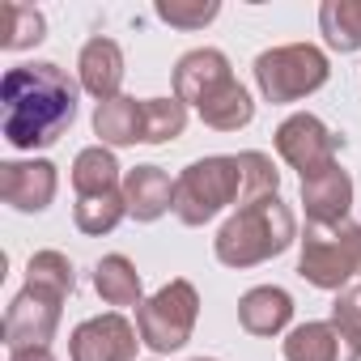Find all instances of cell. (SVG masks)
I'll list each match as a JSON object with an SVG mask.
<instances>
[{
	"label": "cell",
	"mask_w": 361,
	"mask_h": 361,
	"mask_svg": "<svg viewBox=\"0 0 361 361\" xmlns=\"http://www.w3.org/2000/svg\"><path fill=\"white\" fill-rule=\"evenodd\" d=\"M77 119V81L51 64H18L0 81V132L22 153L56 145Z\"/></svg>",
	"instance_id": "cell-1"
},
{
	"label": "cell",
	"mask_w": 361,
	"mask_h": 361,
	"mask_svg": "<svg viewBox=\"0 0 361 361\" xmlns=\"http://www.w3.org/2000/svg\"><path fill=\"white\" fill-rule=\"evenodd\" d=\"M298 243V221H293V209L281 200V196H264V200H251L243 204L213 238V255L243 272V268H255V264H268L276 255H285L289 247Z\"/></svg>",
	"instance_id": "cell-2"
},
{
	"label": "cell",
	"mask_w": 361,
	"mask_h": 361,
	"mask_svg": "<svg viewBox=\"0 0 361 361\" xmlns=\"http://www.w3.org/2000/svg\"><path fill=\"white\" fill-rule=\"evenodd\" d=\"M230 204L243 209V166L230 153L200 157L174 178V209L170 213L183 226H209Z\"/></svg>",
	"instance_id": "cell-3"
},
{
	"label": "cell",
	"mask_w": 361,
	"mask_h": 361,
	"mask_svg": "<svg viewBox=\"0 0 361 361\" xmlns=\"http://www.w3.org/2000/svg\"><path fill=\"white\" fill-rule=\"evenodd\" d=\"M331 77L327 51L314 43H285V47H268L255 56V85L264 94V102L272 106H289L310 98L314 90H323Z\"/></svg>",
	"instance_id": "cell-4"
},
{
	"label": "cell",
	"mask_w": 361,
	"mask_h": 361,
	"mask_svg": "<svg viewBox=\"0 0 361 361\" xmlns=\"http://www.w3.org/2000/svg\"><path fill=\"white\" fill-rule=\"evenodd\" d=\"M196 319H200V293L192 281L174 276L166 281L153 298H145L136 306V331H140V344L157 357L166 353H178L192 331H196Z\"/></svg>",
	"instance_id": "cell-5"
},
{
	"label": "cell",
	"mask_w": 361,
	"mask_h": 361,
	"mask_svg": "<svg viewBox=\"0 0 361 361\" xmlns=\"http://www.w3.org/2000/svg\"><path fill=\"white\" fill-rule=\"evenodd\" d=\"M298 243H302L298 276L314 289L340 293L361 272V230L348 221L344 226H306V234Z\"/></svg>",
	"instance_id": "cell-6"
},
{
	"label": "cell",
	"mask_w": 361,
	"mask_h": 361,
	"mask_svg": "<svg viewBox=\"0 0 361 361\" xmlns=\"http://www.w3.org/2000/svg\"><path fill=\"white\" fill-rule=\"evenodd\" d=\"M60 314H64V293H56V289H43V285H30V281H26V289L9 302L5 323H0L9 353L51 344V336L60 331Z\"/></svg>",
	"instance_id": "cell-7"
},
{
	"label": "cell",
	"mask_w": 361,
	"mask_h": 361,
	"mask_svg": "<svg viewBox=\"0 0 361 361\" xmlns=\"http://www.w3.org/2000/svg\"><path fill=\"white\" fill-rule=\"evenodd\" d=\"M276 153L285 166H293L302 178L327 170L340 161V136L310 111H298L289 115L281 128H276Z\"/></svg>",
	"instance_id": "cell-8"
},
{
	"label": "cell",
	"mask_w": 361,
	"mask_h": 361,
	"mask_svg": "<svg viewBox=\"0 0 361 361\" xmlns=\"http://www.w3.org/2000/svg\"><path fill=\"white\" fill-rule=\"evenodd\" d=\"M136 348H140V331L115 310L77 323L68 336L73 361H136Z\"/></svg>",
	"instance_id": "cell-9"
},
{
	"label": "cell",
	"mask_w": 361,
	"mask_h": 361,
	"mask_svg": "<svg viewBox=\"0 0 361 361\" xmlns=\"http://www.w3.org/2000/svg\"><path fill=\"white\" fill-rule=\"evenodd\" d=\"M60 192V170L47 157L0 161V200L18 213H47Z\"/></svg>",
	"instance_id": "cell-10"
},
{
	"label": "cell",
	"mask_w": 361,
	"mask_h": 361,
	"mask_svg": "<svg viewBox=\"0 0 361 361\" xmlns=\"http://www.w3.org/2000/svg\"><path fill=\"white\" fill-rule=\"evenodd\" d=\"M230 81H238V77H234L226 51H217V47H196L188 56H178V64H174V98L196 111L213 94H221Z\"/></svg>",
	"instance_id": "cell-11"
},
{
	"label": "cell",
	"mask_w": 361,
	"mask_h": 361,
	"mask_svg": "<svg viewBox=\"0 0 361 361\" xmlns=\"http://www.w3.org/2000/svg\"><path fill=\"white\" fill-rule=\"evenodd\" d=\"M281 353L285 361H361V340L344 331L336 319H314V323H298L285 336Z\"/></svg>",
	"instance_id": "cell-12"
},
{
	"label": "cell",
	"mask_w": 361,
	"mask_h": 361,
	"mask_svg": "<svg viewBox=\"0 0 361 361\" xmlns=\"http://www.w3.org/2000/svg\"><path fill=\"white\" fill-rule=\"evenodd\" d=\"M302 204L310 226H344L353 213V174L336 161L310 178H302Z\"/></svg>",
	"instance_id": "cell-13"
},
{
	"label": "cell",
	"mask_w": 361,
	"mask_h": 361,
	"mask_svg": "<svg viewBox=\"0 0 361 361\" xmlns=\"http://www.w3.org/2000/svg\"><path fill=\"white\" fill-rule=\"evenodd\" d=\"M77 77H81V90L98 102H111L119 98V85H123V47L115 39H102L94 35L81 56H77Z\"/></svg>",
	"instance_id": "cell-14"
},
{
	"label": "cell",
	"mask_w": 361,
	"mask_h": 361,
	"mask_svg": "<svg viewBox=\"0 0 361 361\" xmlns=\"http://www.w3.org/2000/svg\"><path fill=\"white\" fill-rule=\"evenodd\" d=\"M123 204L132 221H157L161 213L174 209V183L161 166H132L123 174Z\"/></svg>",
	"instance_id": "cell-15"
},
{
	"label": "cell",
	"mask_w": 361,
	"mask_h": 361,
	"mask_svg": "<svg viewBox=\"0 0 361 361\" xmlns=\"http://www.w3.org/2000/svg\"><path fill=\"white\" fill-rule=\"evenodd\" d=\"M293 319V298L281 285H255L238 298V323L251 336H281Z\"/></svg>",
	"instance_id": "cell-16"
},
{
	"label": "cell",
	"mask_w": 361,
	"mask_h": 361,
	"mask_svg": "<svg viewBox=\"0 0 361 361\" xmlns=\"http://www.w3.org/2000/svg\"><path fill=\"white\" fill-rule=\"evenodd\" d=\"M94 289L106 306H140L145 302V285H140V272L128 255H102L98 268H94Z\"/></svg>",
	"instance_id": "cell-17"
},
{
	"label": "cell",
	"mask_w": 361,
	"mask_h": 361,
	"mask_svg": "<svg viewBox=\"0 0 361 361\" xmlns=\"http://www.w3.org/2000/svg\"><path fill=\"white\" fill-rule=\"evenodd\" d=\"M119 161L106 145H90L73 157V192L77 196H102V192H119Z\"/></svg>",
	"instance_id": "cell-18"
},
{
	"label": "cell",
	"mask_w": 361,
	"mask_h": 361,
	"mask_svg": "<svg viewBox=\"0 0 361 361\" xmlns=\"http://www.w3.org/2000/svg\"><path fill=\"white\" fill-rule=\"evenodd\" d=\"M94 136L106 149H123V145H140V102L136 98H111L98 102L94 111Z\"/></svg>",
	"instance_id": "cell-19"
},
{
	"label": "cell",
	"mask_w": 361,
	"mask_h": 361,
	"mask_svg": "<svg viewBox=\"0 0 361 361\" xmlns=\"http://www.w3.org/2000/svg\"><path fill=\"white\" fill-rule=\"evenodd\" d=\"M319 30L331 51H340V56L361 51V0H323Z\"/></svg>",
	"instance_id": "cell-20"
},
{
	"label": "cell",
	"mask_w": 361,
	"mask_h": 361,
	"mask_svg": "<svg viewBox=\"0 0 361 361\" xmlns=\"http://www.w3.org/2000/svg\"><path fill=\"white\" fill-rule=\"evenodd\" d=\"M200 119H204L213 132H238V128H247V123L255 119V102H251V94H247L243 81H230L221 94H213V98L200 106Z\"/></svg>",
	"instance_id": "cell-21"
},
{
	"label": "cell",
	"mask_w": 361,
	"mask_h": 361,
	"mask_svg": "<svg viewBox=\"0 0 361 361\" xmlns=\"http://www.w3.org/2000/svg\"><path fill=\"white\" fill-rule=\"evenodd\" d=\"M188 128V106L178 98H145L140 102V145L178 140Z\"/></svg>",
	"instance_id": "cell-22"
},
{
	"label": "cell",
	"mask_w": 361,
	"mask_h": 361,
	"mask_svg": "<svg viewBox=\"0 0 361 361\" xmlns=\"http://www.w3.org/2000/svg\"><path fill=\"white\" fill-rule=\"evenodd\" d=\"M123 217H128L123 188H119V192H102V196H77V204H73V221H77V230L90 234V238L111 234Z\"/></svg>",
	"instance_id": "cell-23"
},
{
	"label": "cell",
	"mask_w": 361,
	"mask_h": 361,
	"mask_svg": "<svg viewBox=\"0 0 361 361\" xmlns=\"http://www.w3.org/2000/svg\"><path fill=\"white\" fill-rule=\"evenodd\" d=\"M47 39V18L35 5H5V35H0V47L5 51H26L39 47Z\"/></svg>",
	"instance_id": "cell-24"
},
{
	"label": "cell",
	"mask_w": 361,
	"mask_h": 361,
	"mask_svg": "<svg viewBox=\"0 0 361 361\" xmlns=\"http://www.w3.org/2000/svg\"><path fill=\"white\" fill-rule=\"evenodd\" d=\"M26 281L43 285V289H56L64 298H73V289H77V272H73V259L64 251H35L30 264H26Z\"/></svg>",
	"instance_id": "cell-25"
},
{
	"label": "cell",
	"mask_w": 361,
	"mask_h": 361,
	"mask_svg": "<svg viewBox=\"0 0 361 361\" xmlns=\"http://www.w3.org/2000/svg\"><path fill=\"white\" fill-rule=\"evenodd\" d=\"M238 166H243V204L264 200V196H281V170L272 166L268 153L247 149V153H238Z\"/></svg>",
	"instance_id": "cell-26"
},
{
	"label": "cell",
	"mask_w": 361,
	"mask_h": 361,
	"mask_svg": "<svg viewBox=\"0 0 361 361\" xmlns=\"http://www.w3.org/2000/svg\"><path fill=\"white\" fill-rule=\"evenodd\" d=\"M153 13L174 30H204L221 13V5L217 0H157Z\"/></svg>",
	"instance_id": "cell-27"
},
{
	"label": "cell",
	"mask_w": 361,
	"mask_h": 361,
	"mask_svg": "<svg viewBox=\"0 0 361 361\" xmlns=\"http://www.w3.org/2000/svg\"><path fill=\"white\" fill-rule=\"evenodd\" d=\"M331 319H336L344 331H353V336L361 340V285H348V289L336 293V302H331Z\"/></svg>",
	"instance_id": "cell-28"
},
{
	"label": "cell",
	"mask_w": 361,
	"mask_h": 361,
	"mask_svg": "<svg viewBox=\"0 0 361 361\" xmlns=\"http://www.w3.org/2000/svg\"><path fill=\"white\" fill-rule=\"evenodd\" d=\"M9 361H56V353H51V344H39V348H18V353H9Z\"/></svg>",
	"instance_id": "cell-29"
},
{
	"label": "cell",
	"mask_w": 361,
	"mask_h": 361,
	"mask_svg": "<svg viewBox=\"0 0 361 361\" xmlns=\"http://www.w3.org/2000/svg\"><path fill=\"white\" fill-rule=\"evenodd\" d=\"M192 361H217V357H192Z\"/></svg>",
	"instance_id": "cell-30"
},
{
	"label": "cell",
	"mask_w": 361,
	"mask_h": 361,
	"mask_svg": "<svg viewBox=\"0 0 361 361\" xmlns=\"http://www.w3.org/2000/svg\"><path fill=\"white\" fill-rule=\"evenodd\" d=\"M357 230H361V226H357Z\"/></svg>",
	"instance_id": "cell-31"
}]
</instances>
